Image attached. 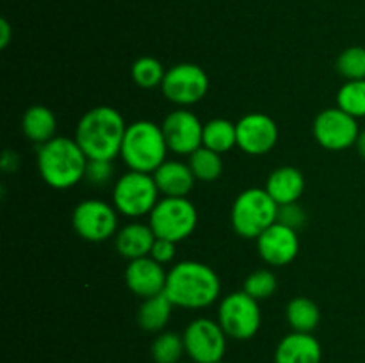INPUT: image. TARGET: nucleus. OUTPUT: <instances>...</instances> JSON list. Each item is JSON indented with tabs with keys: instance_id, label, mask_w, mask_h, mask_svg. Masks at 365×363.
<instances>
[{
	"instance_id": "obj_1",
	"label": "nucleus",
	"mask_w": 365,
	"mask_h": 363,
	"mask_svg": "<svg viewBox=\"0 0 365 363\" xmlns=\"http://www.w3.org/2000/svg\"><path fill=\"white\" fill-rule=\"evenodd\" d=\"M164 294L180 308H207L220 298L221 281L216 270L207 263L184 260L168 270Z\"/></svg>"
},
{
	"instance_id": "obj_2",
	"label": "nucleus",
	"mask_w": 365,
	"mask_h": 363,
	"mask_svg": "<svg viewBox=\"0 0 365 363\" xmlns=\"http://www.w3.org/2000/svg\"><path fill=\"white\" fill-rule=\"evenodd\" d=\"M127 127L120 110L100 105L81 117L75 141L89 160H114L121 152Z\"/></svg>"
},
{
	"instance_id": "obj_3",
	"label": "nucleus",
	"mask_w": 365,
	"mask_h": 363,
	"mask_svg": "<svg viewBox=\"0 0 365 363\" xmlns=\"http://www.w3.org/2000/svg\"><path fill=\"white\" fill-rule=\"evenodd\" d=\"M88 157L75 139L56 135L38 149V171L48 187L66 191L86 178Z\"/></svg>"
},
{
	"instance_id": "obj_4",
	"label": "nucleus",
	"mask_w": 365,
	"mask_h": 363,
	"mask_svg": "<svg viewBox=\"0 0 365 363\" xmlns=\"http://www.w3.org/2000/svg\"><path fill=\"white\" fill-rule=\"evenodd\" d=\"M168 152L163 127L150 120H139L127 127L120 157L130 171L153 174L166 162Z\"/></svg>"
},
{
	"instance_id": "obj_5",
	"label": "nucleus",
	"mask_w": 365,
	"mask_h": 363,
	"mask_svg": "<svg viewBox=\"0 0 365 363\" xmlns=\"http://www.w3.org/2000/svg\"><path fill=\"white\" fill-rule=\"evenodd\" d=\"M278 205L266 189H246L232 205L230 221L235 233L242 238H257L278 221Z\"/></svg>"
},
{
	"instance_id": "obj_6",
	"label": "nucleus",
	"mask_w": 365,
	"mask_h": 363,
	"mask_svg": "<svg viewBox=\"0 0 365 363\" xmlns=\"http://www.w3.org/2000/svg\"><path fill=\"white\" fill-rule=\"evenodd\" d=\"M159 194L153 174L128 169L114 184L113 203L121 216L138 219L152 214L160 199Z\"/></svg>"
},
{
	"instance_id": "obj_7",
	"label": "nucleus",
	"mask_w": 365,
	"mask_h": 363,
	"mask_svg": "<svg viewBox=\"0 0 365 363\" xmlns=\"http://www.w3.org/2000/svg\"><path fill=\"white\" fill-rule=\"evenodd\" d=\"M157 238L180 242L191 237L198 224V210L187 198H160L148 216Z\"/></svg>"
},
{
	"instance_id": "obj_8",
	"label": "nucleus",
	"mask_w": 365,
	"mask_h": 363,
	"mask_svg": "<svg viewBox=\"0 0 365 363\" xmlns=\"http://www.w3.org/2000/svg\"><path fill=\"white\" fill-rule=\"evenodd\" d=\"M217 322L228 338L250 340L259 333L262 322L259 301L245 290L225 295L217 308Z\"/></svg>"
},
{
	"instance_id": "obj_9",
	"label": "nucleus",
	"mask_w": 365,
	"mask_h": 363,
	"mask_svg": "<svg viewBox=\"0 0 365 363\" xmlns=\"http://www.w3.org/2000/svg\"><path fill=\"white\" fill-rule=\"evenodd\" d=\"M185 345V354L195 363H217L223 362L227 352V333L217 320L209 317H200L182 333Z\"/></svg>"
},
{
	"instance_id": "obj_10",
	"label": "nucleus",
	"mask_w": 365,
	"mask_h": 363,
	"mask_svg": "<svg viewBox=\"0 0 365 363\" xmlns=\"http://www.w3.org/2000/svg\"><path fill=\"white\" fill-rule=\"evenodd\" d=\"M209 75L195 63H180L166 70L160 91L171 103L180 107L202 102L209 93Z\"/></svg>"
},
{
	"instance_id": "obj_11",
	"label": "nucleus",
	"mask_w": 365,
	"mask_h": 363,
	"mask_svg": "<svg viewBox=\"0 0 365 363\" xmlns=\"http://www.w3.org/2000/svg\"><path fill=\"white\" fill-rule=\"evenodd\" d=\"M71 226L86 242H106L118 233V210L102 199H84L73 209Z\"/></svg>"
},
{
	"instance_id": "obj_12",
	"label": "nucleus",
	"mask_w": 365,
	"mask_h": 363,
	"mask_svg": "<svg viewBox=\"0 0 365 363\" xmlns=\"http://www.w3.org/2000/svg\"><path fill=\"white\" fill-rule=\"evenodd\" d=\"M316 141L330 152H342L356 144L360 128L356 117L349 116L339 107L321 110L312 125Z\"/></svg>"
},
{
	"instance_id": "obj_13",
	"label": "nucleus",
	"mask_w": 365,
	"mask_h": 363,
	"mask_svg": "<svg viewBox=\"0 0 365 363\" xmlns=\"http://www.w3.org/2000/svg\"><path fill=\"white\" fill-rule=\"evenodd\" d=\"M168 148L175 155H191L203 146V123L191 110L178 109L166 116L160 125Z\"/></svg>"
},
{
	"instance_id": "obj_14",
	"label": "nucleus",
	"mask_w": 365,
	"mask_h": 363,
	"mask_svg": "<svg viewBox=\"0 0 365 363\" xmlns=\"http://www.w3.org/2000/svg\"><path fill=\"white\" fill-rule=\"evenodd\" d=\"M237 146L248 155H266L278 142V125L262 112L246 114L235 123Z\"/></svg>"
},
{
	"instance_id": "obj_15",
	"label": "nucleus",
	"mask_w": 365,
	"mask_h": 363,
	"mask_svg": "<svg viewBox=\"0 0 365 363\" xmlns=\"http://www.w3.org/2000/svg\"><path fill=\"white\" fill-rule=\"evenodd\" d=\"M257 241L259 255L267 265L284 267L294 262L299 253V237L298 230L289 228L282 223L271 224L264 230Z\"/></svg>"
},
{
	"instance_id": "obj_16",
	"label": "nucleus",
	"mask_w": 365,
	"mask_h": 363,
	"mask_svg": "<svg viewBox=\"0 0 365 363\" xmlns=\"http://www.w3.org/2000/svg\"><path fill=\"white\" fill-rule=\"evenodd\" d=\"M166 280L168 273L164 270L163 263L153 260L152 256L132 260L125 269V283L128 290L141 299L163 294L166 288Z\"/></svg>"
},
{
	"instance_id": "obj_17",
	"label": "nucleus",
	"mask_w": 365,
	"mask_h": 363,
	"mask_svg": "<svg viewBox=\"0 0 365 363\" xmlns=\"http://www.w3.org/2000/svg\"><path fill=\"white\" fill-rule=\"evenodd\" d=\"M323 349L312 333L285 335L274 351V363H321Z\"/></svg>"
},
{
	"instance_id": "obj_18",
	"label": "nucleus",
	"mask_w": 365,
	"mask_h": 363,
	"mask_svg": "<svg viewBox=\"0 0 365 363\" xmlns=\"http://www.w3.org/2000/svg\"><path fill=\"white\" fill-rule=\"evenodd\" d=\"M153 180L164 198H187L195 187L196 178L189 164L180 160H166L153 173Z\"/></svg>"
},
{
	"instance_id": "obj_19",
	"label": "nucleus",
	"mask_w": 365,
	"mask_h": 363,
	"mask_svg": "<svg viewBox=\"0 0 365 363\" xmlns=\"http://www.w3.org/2000/svg\"><path fill=\"white\" fill-rule=\"evenodd\" d=\"M155 238L157 237L150 224H143L134 221V223L127 224L121 230H118V233L114 235V246H116V251L123 258L132 262V260L150 256V251H152Z\"/></svg>"
},
{
	"instance_id": "obj_20",
	"label": "nucleus",
	"mask_w": 365,
	"mask_h": 363,
	"mask_svg": "<svg viewBox=\"0 0 365 363\" xmlns=\"http://www.w3.org/2000/svg\"><path fill=\"white\" fill-rule=\"evenodd\" d=\"M264 189L278 205H291L302 198L305 191V177L298 167L280 166L267 177Z\"/></svg>"
},
{
	"instance_id": "obj_21",
	"label": "nucleus",
	"mask_w": 365,
	"mask_h": 363,
	"mask_svg": "<svg viewBox=\"0 0 365 363\" xmlns=\"http://www.w3.org/2000/svg\"><path fill=\"white\" fill-rule=\"evenodd\" d=\"M21 132L29 141L36 144H45L56 137L57 117L48 107L32 105L29 107L21 117Z\"/></svg>"
},
{
	"instance_id": "obj_22",
	"label": "nucleus",
	"mask_w": 365,
	"mask_h": 363,
	"mask_svg": "<svg viewBox=\"0 0 365 363\" xmlns=\"http://www.w3.org/2000/svg\"><path fill=\"white\" fill-rule=\"evenodd\" d=\"M175 305L170 301L166 294L153 295V298L143 299L141 306L138 310V324L145 331L150 333H157L166 327L170 322L171 312H173Z\"/></svg>"
},
{
	"instance_id": "obj_23",
	"label": "nucleus",
	"mask_w": 365,
	"mask_h": 363,
	"mask_svg": "<svg viewBox=\"0 0 365 363\" xmlns=\"http://www.w3.org/2000/svg\"><path fill=\"white\" fill-rule=\"evenodd\" d=\"M203 146L216 153H228L237 146V127L230 120L214 117L203 123Z\"/></svg>"
},
{
	"instance_id": "obj_24",
	"label": "nucleus",
	"mask_w": 365,
	"mask_h": 363,
	"mask_svg": "<svg viewBox=\"0 0 365 363\" xmlns=\"http://www.w3.org/2000/svg\"><path fill=\"white\" fill-rule=\"evenodd\" d=\"M285 317H287V322L292 327V331L312 333L319 326L321 310L312 299L305 298V295H298V298L289 301Z\"/></svg>"
},
{
	"instance_id": "obj_25",
	"label": "nucleus",
	"mask_w": 365,
	"mask_h": 363,
	"mask_svg": "<svg viewBox=\"0 0 365 363\" xmlns=\"http://www.w3.org/2000/svg\"><path fill=\"white\" fill-rule=\"evenodd\" d=\"M189 167L192 169L196 180L214 182L223 173V159L220 153L202 146L189 155Z\"/></svg>"
},
{
	"instance_id": "obj_26",
	"label": "nucleus",
	"mask_w": 365,
	"mask_h": 363,
	"mask_svg": "<svg viewBox=\"0 0 365 363\" xmlns=\"http://www.w3.org/2000/svg\"><path fill=\"white\" fill-rule=\"evenodd\" d=\"M130 75L135 85L143 89H153L163 85L166 70H164L163 63L159 59L152 56H143L132 64Z\"/></svg>"
},
{
	"instance_id": "obj_27",
	"label": "nucleus",
	"mask_w": 365,
	"mask_h": 363,
	"mask_svg": "<svg viewBox=\"0 0 365 363\" xmlns=\"http://www.w3.org/2000/svg\"><path fill=\"white\" fill-rule=\"evenodd\" d=\"M184 354V337L173 331L160 333L152 344V358L155 363H180Z\"/></svg>"
},
{
	"instance_id": "obj_28",
	"label": "nucleus",
	"mask_w": 365,
	"mask_h": 363,
	"mask_svg": "<svg viewBox=\"0 0 365 363\" xmlns=\"http://www.w3.org/2000/svg\"><path fill=\"white\" fill-rule=\"evenodd\" d=\"M337 107L356 120L365 117V78L364 80H348L339 89Z\"/></svg>"
},
{
	"instance_id": "obj_29",
	"label": "nucleus",
	"mask_w": 365,
	"mask_h": 363,
	"mask_svg": "<svg viewBox=\"0 0 365 363\" xmlns=\"http://www.w3.org/2000/svg\"><path fill=\"white\" fill-rule=\"evenodd\" d=\"M337 71L346 80H364L365 78V48L349 46L337 57Z\"/></svg>"
},
{
	"instance_id": "obj_30",
	"label": "nucleus",
	"mask_w": 365,
	"mask_h": 363,
	"mask_svg": "<svg viewBox=\"0 0 365 363\" xmlns=\"http://www.w3.org/2000/svg\"><path fill=\"white\" fill-rule=\"evenodd\" d=\"M278 281L274 273L267 269H259L253 270L248 278L245 280V287L242 290L248 295H252L257 301H262V299L271 298V295L277 292Z\"/></svg>"
},
{
	"instance_id": "obj_31",
	"label": "nucleus",
	"mask_w": 365,
	"mask_h": 363,
	"mask_svg": "<svg viewBox=\"0 0 365 363\" xmlns=\"http://www.w3.org/2000/svg\"><path fill=\"white\" fill-rule=\"evenodd\" d=\"M114 167L113 160H88L86 167V178L93 185H103L113 178Z\"/></svg>"
},
{
	"instance_id": "obj_32",
	"label": "nucleus",
	"mask_w": 365,
	"mask_h": 363,
	"mask_svg": "<svg viewBox=\"0 0 365 363\" xmlns=\"http://www.w3.org/2000/svg\"><path fill=\"white\" fill-rule=\"evenodd\" d=\"M277 223L285 224L289 228H302L307 223V214L298 203H291V205H280L278 209V221Z\"/></svg>"
},
{
	"instance_id": "obj_33",
	"label": "nucleus",
	"mask_w": 365,
	"mask_h": 363,
	"mask_svg": "<svg viewBox=\"0 0 365 363\" xmlns=\"http://www.w3.org/2000/svg\"><path fill=\"white\" fill-rule=\"evenodd\" d=\"M175 253H177V244L175 242L166 241V238H155L150 256L164 265V263H170L175 258Z\"/></svg>"
},
{
	"instance_id": "obj_34",
	"label": "nucleus",
	"mask_w": 365,
	"mask_h": 363,
	"mask_svg": "<svg viewBox=\"0 0 365 363\" xmlns=\"http://www.w3.org/2000/svg\"><path fill=\"white\" fill-rule=\"evenodd\" d=\"M18 162H20V160H18L16 153L9 152V149H6V152H4V155H2L4 171H14L18 167Z\"/></svg>"
},
{
	"instance_id": "obj_35",
	"label": "nucleus",
	"mask_w": 365,
	"mask_h": 363,
	"mask_svg": "<svg viewBox=\"0 0 365 363\" xmlns=\"http://www.w3.org/2000/svg\"><path fill=\"white\" fill-rule=\"evenodd\" d=\"M11 41V25L6 18L0 20V48H7Z\"/></svg>"
},
{
	"instance_id": "obj_36",
	"label": "nucleus",
	"mask_w": 365,
	"mask_h": 363,
	"mask_svg": "<svg viewBox=\"0 0 365 363\" xmlns=\"http://www.w3.org/2000/svg\"><path fill=\"white\" fill-rule=\"evenodd\" d=\"M356 149H359V153H360V157H362V159H365V128L364 130H360V134H359V139H356Z\"/></svg>"
},
{
	"instance_id": "obj_37",
	"label": "nucleus",
	"mask_w": 365,
	"mask_h": 363,
	"mask_svg": "<svg viewBox=\"0 0 365 363\" xmlns=\"http://www.w3.org/2000/svg\"><path fill=\"white\" fill-rule=\"evenodd\" d=\"M217 363H225V362H217Z\"/></svg>"
}]
</instances>
